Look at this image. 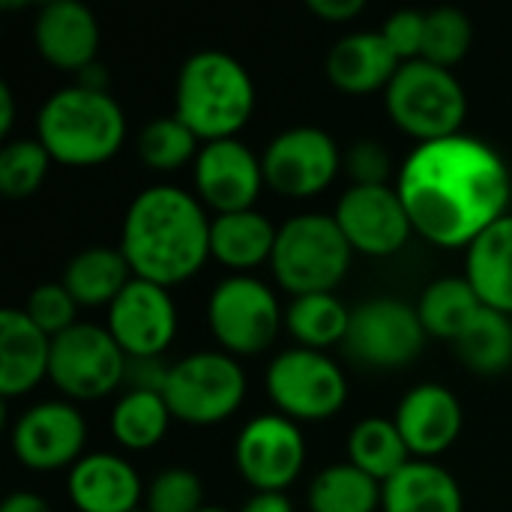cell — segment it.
I'll return each instance as SVG.
<instances>
[{
    "instance_id": "1",
    "label": "cell",
    "mask_w": 512,
    "mask_h": 512,
    "mask_svg": "<svg viewBox=\"0 0 512 512\" xmlns=\"http://www.w3.org/2000/svg\"><path fill=\"white\" fill-rule=\"evenodd\" d=\"M396 192L417 237L438 249H468L510 213L512 177L492 144L459 132L417 144L396 174Z\"/></svg>"
},
{
    "instance_id": "2",
    "label": "cell",
    "mask_w": 512,
    "mask_h": 512,
    "mask_svg": "<svg viewBox=\"0 0 512 512\" xmlns=\"http://www.w3.org/2000/svg\"><path fill=\"white\" fill-rule=\"evenodd\" d=\"M213 219L198 195L156 183L141 189L126 207L120 228V252L135 279H147L162 288L189 282L210 261Z\"/></svg>"
},
{
    "instance_id": "3",
    "label": "cell",
    "mask_w": 512,
    "mask_h": 512,
    "mask_svg": "<svg viewBox=\"0 0 512 512\" xmlns=\"http://www.w3.org/2000/svg\"><path fill=\"white\" fill-rule=\"evenodd\" d=\"M255 114V81L228 51L201 48L189 54L174 84V117L201 144L237 138Z\"/></svg>"
},
{
    "instance_id": "4",
    "label": "cell",
    "mask_w": 512,
    "mask_h": 512,
    "mask_svg": "<svg viewBox=\"0 0 512 512\" xmlns=\"http://www.w3.org/2000/svg\"><path fill=\"white\" fill-rule=\"evenodd\" d=\"M36 138L57 165L96 168L120 153L126 141V114L108 90L69 84L42 102Z\"/></svg>"
},
{
    "instance_id": "5",
    "label": "cell",
    "mask_w": 512,
    "mask_h": 512,
    "mask_svg": "<svg viewBox=\"0 0 512 512\" xmlns=\"http://www.w3.org/2000/svg\"><path fill=\"white\" fill-rule=\"evenodd\" d=\"M354 249L327 213H300L279 225L270 270L291 297L333 294L351 270Z\"/></svg>"
},
{
    "instance_id": "6",
    "label": "cell",
    "mask_w": 512,
    "mask_h": 512,
    "mask_svg": "<svg viewBox=\"0 0 512 512\" xmlns=\"http://www.w3.org/2000/svg\"><path fill=\"white\" fill-rule=\"evenodd\" d=\"M384 105L393 126L417 144L459 135L468 117V96L456 72L429 60L402 63L384 90Z\"/></svg>"
},
{
    "instance_id": "7",
    "label": "cell",
    "mask_w": 512,
    "mask_h": 512,
    "mask_svg": "<svg viewBox=\"0 0 512 512\" xmlns=\"http://www.w3.org/2000/svg\"><path fill=\"white\" fill-rule=\"evenodd\" d=\"M246 372L225 351H195L171 363L165 402L171 417L189 426H216L237 414L246 399Z\"/></svg>"
},
{
    "instance_id": "8",
    "label": "cell",
    "mask_w": 512,
    "mask_h": 512,
    "mask_svg": "<svg viewBox=\"0 0 512 512\" xmlns=\"http://www.w3.org/2000/svg\"><path fill=\"white\" fill-rule=\"evenodd\" d=\"M264 387L276 414L294 423H321L336 417L348 402V378L324 351L288 348L267 366Z\"/></svg>"
},
{
    "instance_id": "9",
    "label": "cell",
    "mask_w": 512,
    "mask_h": 512,
    "mask_svg": "<svg viewBox=\"0 0 512 512\" xmlns=\"http://www.w3.org/2000/svg\"><path fill=\"white\" fill-rule=\"evenodd\" d=\"M207 324L225 354L237 360L258 357L285 327V309L267 282L255 276H228L207 300Z\"/></svg>"
},
{
    "instance_id": "10",
    "label": "cell",
    "mask_w": 512,
    "mask_h": 512,
    "mask_svg": "<svg viewBox=\"0 0 512 512\" xmlns=\"http://www.w3.org/2000/svg\"><path fill=\"white\" fill-rule=\"evenodd\" d=\"M429 333L417 315V306L399 297H372L351 309L348 336L342 342L345 354L378 372H393L411 366L426 345Z\"/></svg>"
},
{
    "instance_id": "11",
    "label": "cell",
    "mask_w": 512,
    "mask_h": 512,
    "mask_svg": "<svg viewBox=\"0 0 512 512\" xmlns=\"http://www.w3.org/2000/svg\"><path fill=\"white\" fill-rule=\"evenodd\" d=\"M126 378V354L99 324H75L51 339L48 381L69 402H93L114 393Z\"/></svg>"
},
{
    "instance_id": "12",
    "label": "cell",
    "mask_w": 512,
    "mask_h": 512,
    "mask_svg": "<svg viewBox=\"0 0 512 512\" xmlns=\"http://www.w3.org/2000/svg\"><path fill=\"white\" fill-rule=\"evenodd\" d=\"M264 183L282 198L306 201L327 192L342 168V150L321 126L282 129L261 156Z\"/></svg>"
},
{
    "instance_id": "13",
    "label": "cell",
    "mask_w": 512,
    "mask_h": 512,
    "mask_svg": "<svg viewBox=\"0 0 512 512\" xmlns=\"http://www.w3.org/2000/svg\"><path fill=\"white\" fill-rule=\"evenodd\" d=\"M234 465L255 492H285L306 468V438L282 414L252 417L234 441Z\"/></svg>"
},
{
    "instance_id": "14",
    "label": "cell",
    "mask_w": 512,
    "mask_h": 512,
    "mask_svg": "<svg viewBox=\"0 0 512 512\" xmlns=\"http://www.w3.org/2000/svg\"><path fill=\"white\" fill-rule=\"evenodd\" d=\"M345 240L366 258H390L402 252L414 234L408 210L396 186H348L333 213Z\"/></svg>"
},
{
    "instance_id": "15",
    "label": "cell",
    "mask_w": 512,
    "mask_h": 512,
    "mask_svg": "<svg viewBox=\"0 0 512 512\" xmlns=\"http://www.w3.org/2000/svg\"><path fill=\"white\" fill-rule=\"evenodd\" d=\"M12 456L39 474L72 468L84 456L87 444V420L72 402H39L27 408L9 435Z\"/></svg>"
},
{
    "instance_id": "16",
    "label": "cell",
    "mask_w": 512,
    "mask_h": 512,
    "mask_svg": "<svg viewBox=\"0 0 512 512\" xmlns=\"http://www.w3.org/2000/svg\"><path fill=\"white\" fill-rule=\"evenodd\" d=\"M192 180L198 201L216 216L255 210L264 183L261 156L240 138L201 144L198 159L192 162Z\"/></svg>"
},
{
    "instance_id": "17",
    "label": "cell",
    "mask_w": 512,
    "mask_h": 512,
    "mask_svg": "<svg viewBox=\"0 0 512 512\" xmlns=\"http://www.w3.org/2000/svg\"><path fill=\"white\" fill-rule=\"evenodd\" d=\"M105 327L126 357H162L177 336V303L168 288L132 279L108 306Z\"/></svg>"
},
{
    "instance_id": "18",
    "label": "cell",
    "mask_w": 512,
    "mask_h": 512,
    "mask_svg": "<svg viewBox=\"0 0 512 512\" xmlns=\"http://www.w3.org/2000/svg\"><path fill=\"white\" fill-rule=\"evenodd\" d=\"M393 423L414 459L435 462V456L447 453L459 441L465 414L459 396L450 387L426 381L399 399Z\"/></svg>"
},
{
    "instance_id": "19",
    "label": "cell",
    "mask_w": 512,
    "mask_h": 512,
    "mask_svg": "<svg viewBox=\"0 0 512 512\" xmlns=\"http://www.w3.org/2000/svg\"><path fill=\"white\" fill-rule=\"evenodd\" d=\"M99 21L90 6L78 0L42 3L33 21V45L39 57L60 72H81L96 63L99 51Z\"/></svg>"
},
{
    "instance_id": "20",
    "label": "cell",
    "mask_w": 512,
    "mask_h": 512,
    "mask_svg": "<svg viewBox=\"0 0 512 512\" xmlns=\"http://www.w3.org/2000/svg\"><path fill=\"white\" fill-rule=\"evenodd\" d=\"M66 495L78 512H135L141 510L144 486L123 456L84 453L69 468Z\"/></svg>"
},
{
    "instance_id": "21",
    "label": "cell",
    "mask_w": 512,
    "mask_h": 512,
    "mask_svg": "<svg viewBox=\"0 0 512 512\" xmlns=\"http://www.w3.org/2000/svg\"><path fill=\"white\" fill-rule=\"evenodd\" d=\"M402 60L387 45L381 30H357L333 42L324 60L330 84L348 96H369L387 90Z\"/></svg>"
},
{
    "instance_id": "22",
    "label": "cell",
    "mask_w": 512,
    "mask_h": 512,
    "mask_svg": "<svg viewBox=\"0 0 512 512\" xmlns=\"http://www.w3.org/2000/svg\"><path fill=\"white\" fill-rule=\"evenodd\" d=\"M51 336H45L24 309L0 312V396L18 399L48 378Z\"/></svg>"
},
{
    "instance_id": "23",
    "label": "cell",
    "mask_w": 512,
    "mask_h": 512,
    "mask_svg": "<svg viewBox=\"0 0 512 512\" xmlns=\"http://www.w3.org/2000/svg\"><path fill=\"white\" fill-rule=\"evenodd\" d=\"M486 309L512 318V213L489 225L465 249V273Z\"/></svg>"
},
{
    "instance_id": "24",
    "label": "cell",
    "mask_w": 512,
    "mask_h": 512,
    "mask_svg": "<svg viewBox=\"0 0 512 512\" xmlns=\"http://www.w3.org/2000/svg\"><path fill=\"white\" fill-rule=\"evenodd\" d=\"M279 228L258 210H240L213 216L210 258H216L231 276H252L261 264H270Z\"/></svg>"
},
{
    "instance_id": "25",
    "label": "cell",
    "mask_w": 512,
    "mask_h": 512,
    "mask_svg": "<svg viewBox=\"0 0 512 512\" xmlns=\"http://www.w3.org/2000/svg\"><path fill=\"white\" fill-rule=\"evenodd\" d=\"M381 512H465L456 477L438 462L411 459L384 483Z\"/></svg>"
},
{
    "instance_id": "26",
    "label": "cell",
    "mask_w": 512,
    "mask_h": 512,
    "mask_svg": "<svg viewBox=\"0 0 512 512\" xmlns=\"http://www.w3.org/2000/svg\"><path fill=\"white\" fill-rule=\"evenodd\" d=\"M132 267L123 258L120 249L111 246H93L69 258L63 267V288L72 294L78 306H111L123 288L132 282Z\"/></svg>"
},
{
    "instance_id": "27",
    "label": "cell",
    "mask_w": 512,
    "mask_h": 512,
    "mask_svg": "<svg viewBox=\"0 0 512 512\" xmlns=\"http://www.w3.org/2000/svg\"><path fill=\"white\" fill-rule=\"evenodd\" d=\"M480 309L483 303L465 276H441L429 282L417 300V315L426 333L441 342H456L480 315Z\"/></svg>"
},
{
    "instance_id": "28",
    "label": "cell",
    "mask_w": 512,
    "mask_h": 512,
    "mask_svg": "<svg viewBox=\"0 0 512 512\" xmlns=\"http://www.w3.org/2000/svg\"><path fill=\"white\" fill-rule=\"evenodd\" d=\"M351 309L333 294H303L291 297L285 309V330L300 348L327 351L333 345H342L348 336Z\"/></svg>"
},
{
    "instance_id": "29",
    "label": "cell",
    "mask_w": 512,
    "mask_h": 512,
    "mask_svg": "<svg viewBox=\"0 0 512 512\" xmlns=\"http://www.w3.org/2000/svg\"><path fill=\"white\" fill-rule=\"evenodd\" d=\"M171 408L162 393H144V390H126L117 405L111 408L108 429L111 438L132 453L153 450L171 426Z\"/></svg>"
},
{
    "instance_id": "30",
    "label": "cell",
    "mask_w": 512,
    "mask_h": 512,
    "mask_svg": "<svg viewBox=\"0 0 512 512\" xmlns=\"http://www.w3.org/2000/svg\"><path fill=\"white\" fill-rule=\"evenodd\" d=\"M348 462L354 468H360L363 474H369L372 480H378L381 486L396 477L414 456L402 438V432L396 429L393 420L387 417H366L360 420L351 435H348Z\"/></svg>"
},
{
    "instance_id": "31",
    "label": "cell",
    "mask_w": 512,
    "mask_h": 512,
    "mask_svg": "<svg viewBox=\"0 0 512 512\" xmlns=\"http://www.w3.org/2000/svg\"><path fill=\"white\" fill-rule=\"evenodd\" d=\"M381 501L384 486L351 462H339L318 471L309 486L312 512H378Z\"/></svg>"
},
{
    "instance_id": "32",
    "label": "cell",
    "mask_w": 512,
    "mask_h": 512,
    "mask_svg": "<svg viewBox=\"0 0 512 512\" xmlns=\"http://www.w3.org/2000/svg\"><path fill=\"white\" fill-rule=\"evenodd\" d=\"M456 357L477 375H501L512 366V318L495 309H480L471 327L453 342Z\"/></svg>"
},
{
    "instance_id": "33",
    "label": "cell",
    "mask_w": 512,
    "mask_h": 512,
    "mask_svg": "<svg viewBox=\"0 0 512 512\" xmlns=\"http://www.w3.org/2000/svg\"><path fill=\"white\" fill-rule=\"evenodd\" d=\"M135 147H138V159L150 171L174 174V171H180V168H186L189 162L198 159L201 141L183 120L168 114V117H153L138 132Z\"/></svg>"
},
{
    "instance_id": "34",
    "label": "cell",
    "mask_w": 512,
    "mask_h": 512,
    "mask_svg": "<svg viewBox=\"0 0 512 512\" xmlns=\"http://www.w3.org/2000/svg\"><path fill=\"white\" fill-rule=\"evenodd\" d=\"M48 150L39 138H9L0 150V192L9 201H24L36 195L51 168Z\"/></svg>"
},
{
    "instance_id": "35",
    "label": "cell",
    "mask_w": 512,
    "mask_h": 512,
    "mask_svg": "<svg viewBox=\"0 0 512 512\" xmlns=\"http://www.w3.org/2000/svg\"><path fill=\"white\" fill-rule=\"evenodd\" d=\"M474 45V24L471 18L456 6H438L426 12V39H423V57L435 66L453 69L468 57Z\"/></svg>"
},
{
    "instance_id": "36",
    "label": "cell",
    "mask_w": 512,
    "mask_h": 512,
    "mask_svg": "<svg viewBox=\"0 0 512 512\" xmlns=\"http://www.w3.org/2000/svg\"><path fill=\"white\" fill-rule=\"evenodd\" d=\"M147 512H201L204 510V483L189 468H165L159 471L147 492H144Z\"/></svg>"
},
{
    "instance_id": "37",
    "label": "cell",
    "mask_w": 512,
    "mask_h": 512,
    "mask_svg": "<svg viewBox=\"0 0 512 512\" xmlns=\"http://www.w3.org/2000/svg\"><path fill=\"white\" fill-rule=\"evenodd\" d=\"M78 303L72 300V294L63 288V282H42L30 291L24 312L27 318L45 333V336H60L69 327L78 324Z\"/></svg>"
},
{
    "instance_id": "38",
    "label": "cell",
    "mask_w": 512,
    "mask_h": 512,
    "mask_svg": "<svg viewBox=\"0 0 512 512\" xmlns=\"http://www.w3.org/2000/svg\"><path fill=\"white\" fill-rule=\"evenodd\" d=\"M342 168L351 177V186H387L393 174V159L381 141L360 138L342 153Z\"/></svg>"
},
{
    "instance_id": "39",
    "label": "cell",
    "mask_w": 512,
    "mask_h": 512,
    "mask_svg": "<svg viewBox=\"0 0 512 512\" xmlns=\"http://www.w3.org/2000/svg\"><path fill=\"white\" fill-rule=\"evenodd\" d=\"M381 36L387 39V45L396 51V57L402 63L420 60L423 57V39H426V12H420V9L393 12L384 21Z\"/></svg>"
},
{
    "instance_id": "40",
    "label": "cell",
    "mask_w": 512,
    "mask_h": 512,
    "mask_svg": "<svg viewBox=\"0 0 512 512\" xmlns=\"http://www.w3.org/2000/svg\"><path fill=\"white\" fill-rule=\"evenodd\" d=\"M171 366L162 357H126V390H144V393H165Z\"/></svg>"
},
{
    "instance_id": "41",
    "label": "cell",
    "mask_w": 512,
    "mask_h": 512,
    "mask_svg": "<svg viewBox=\"0 0 512 512\" xmlns=\"http://www.w3.org/2000/svg\"><path fill=\"white\" fill-rule=\"evenodd\" d=\"M306 9L330 24H345L354 21L357 15H363L366 3L363 0H306Z\"/></svg>"
},
{
    "instance_id": "42",
    "label": "cell",
    "mask_w": 512,
    "mask_h": 512,
    "mask_svg": "<svg viewBox=\"0 0 512 512\" xmlns=\"http://www.w3.org/2000/svg\"><path fill=\"white\" fill-rule=\"evenodd\" d=\"M240 512H294L285 492H255Z\"/></svg>"
},
{
    "instance_id": "43",
    "label": "cell",
    "mask_w": 512,
    "mask_h": 512,
    "mask_svg": "<svg viewBox=\"0 0 512 512\" xmlns=\"http://www.w3.org/2000/svg\"><path fill=\"white\" fill-rule=\"evenodd\" d=\"M0 512H54L48 507V501L36 492H12L3 504Z\"/></svg>"
},
{
    "instance_id": "44",
    "label": "cell",
    "mask_w": 512,
    "mask_h": 512,
    "mask_svg": "<svg viewBox=\"0 0 512 512\" xmlns=\"http://www.w3.org/2000/svg\"><path fill=\"white\" fill-rule=\"evenodd\" d=\"M75 84H81V87H87V90H108V72H105V66L96 60V63H90L87 69H81V72L75 75Z\"/></svg>"
},
{
    "instance_id": "45",
    "label": "cell",
    "mask_w": 512,
    "mask_h": 512,
    "mask_svg": "<svg viewBox=\"0 0 512 512\" xmlns=\"http://www.w3.org/2000/svg\"><path fill=\"white\" fill-rule=\"evenodd\" d=\"M15 123V96L9 90V84H0V138H9Z\"/></svg>"
},
{
    "instance_id": "46",
    "label": "cell",
    "mask_w": 512,
    "mask_h": 512,
    "mask_svg": "<svg viewBox=\"0 0 512 512\" xmlns=\"http://www.w3.org/2000/svg\"><path fill=\"white\" fill-rule=\"evenodd\" d=\"M201 512H228V510H219V507H204Z\"/></svg>"
},
{
    "instance_id": "47",
    "label": "cell",
    "mask_w": 512,
    "mask_h": 512,
    "mask_svg": "<svg viewBox=\"0 0 512 512\" xmlns=\"http://www.w3.org/2000/svg\"><path fill=\"white\" fill-rule=\"evenodd\" d=\"M135 512H147V510H135Z\"/></svg>"
}]
</instances>
